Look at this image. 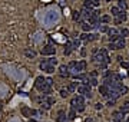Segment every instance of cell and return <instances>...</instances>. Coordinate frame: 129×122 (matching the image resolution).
Returning a JSON list of instances; mask_svg holds the SVG:
<instances>
[{
  "label": "cell",
  "instance_id": "1",
  "mask_svg": "<svg viewBox=\"0 0 129 122\" xmlns=\"http://www.w3.org/2000/svg\"><path fill=\"white\" fill-rule=\"evenodd\" d=\"M52 85H53V81L50 78H43V76H37L36 78L35 86L42 93H50L52 92Z\"/></svg>",
  "mask_w": 129,
  "mask_h": 122
},
{
  "label": "cell",
  "instance_id": "2",
  "mask_svg": "<svg viewBox=\"0 0 129 122\" xmlns=\"http://www.w3.org/2000/svg\"><path fill=\"white\" fill-rule=\"evenodd\" d=\"M95 63L99 65L100 69H106V66L108 63L111 62V59H109V55H108V50L106 49H99V50H96L93 55V58H92Z\"/></svg>",
  "mask_w": 129,
  "mask_h": 122
},
{
  "label": "cell",
  "instance_id": "3",
  "mask_svg": "<svg viewBox=\"0 0 129 122\" xmlns=\"http://www.w3.org/2000/svg\"><path fill=\"white\" fill-rule=\"evenodd\" d=\"M59 19H60V13L56 10V9H52V10H47L45 13V16H43V23L46 27H50L53 24L58 22Z\"/></svg>",
  "mask_w": 129,
  "mask_h": 122
},
{
  "label": "cell",
  "instance_id": "4",
  "mask_svg": "<svg viewBox=\"0 0 129 122\" xmlns=\"http://www.w3.org/2000/svg\"><path fill=\"white\" fill-rule=\"evenodd\" d=\"M56 65H58V59H56V58L43 59V60L40 62V65H39V68H40L43 72H46V73H53Z\"/></svg>",
  "mask_w": 129,
  "mask_h": 122
},
{
  "label": "cell",
  "instance_id": "5",
  "mask_svg": "<svg viewBox=\"0 0 129 122\" xmlns=\"http://www.w3.org/2000/svg\"><path fill=\"white\" fill-rule=\"evenodd\" d=\"M70 106L77 112H83L85 111V96L83 95H77L70 101Z\"/></svg>",
  "mask_w": 129,
  "mask_h": 122
},
{
  "label": "cell",
  "instance_id": "6",
  "mask_svg": "<svg viewBox=\"0 0 129 122\" xmlns=\"http://www.w3.org/2000/svg\"><path fill=\"white\" fill-rule=\"evenodd\" d=\"M67 68L70 70V73H79V72H83V70L86 69V62L85 60H72L70 63L67 65Z\"/></svg>",
  "mask_w": 129,
  "mask_h": 122
},
{
  "label": "cell",
  "instance_id": "7",
  "mask_svg": "<svg viewBox=\"0 0 129 122\" xmlns=\"http://www.w3.org/2000/svg\"><path fill=\"white\" fill-rule=\"evenodd\" d=\"M125 46H126V40H125V37H123V36H119L118 39L112 40L108 47H109L111 50H119V49H123Z\"/></svg>",
  "mask_w": 129,
  "mask_h": 122
},
{
  "label": "cell",
  "instance_id": "8",
  "mask_svg": "<svg viewBox=\"0 0 129 122\" xmlns=\"http://www.w3.org/2000/svg\"><path fill=\"white\" fill-rule=\"evenodd\" d=\"M77 92L83 95V96H86V98H92V89H90V85L88 83H82V85H79L77 86Z\"/></svg>",
  "mask_w": 129,
  "mask_h": 122
},
{
  "label": "cell",
  "instance_id": "9",
  "mask_svg": "<svg viewBox=\"0 0 129 122\" xmlns=\"http://www.w3.org/2000/svg\"><path fill=\"white\" fill-rule=\"evenodd\" d=\"M40 53H42V55H45V56H49V55H55V53H56V47L53 46L52 43H50V45H46V46L42 47Z\"/></svg>",
  "mask_w": 129,
  "mask_h": 122
},
{
  "label": "cell",
  "instance_id": "10",
  "mask_svg": "<svg viewBox=\"0 0 129 122\" xmlns=\"http://www.w3.org/2000/svg\"><path fill=\"white\" fill-rule=\"evenodd\" d=\"M98 39V35H93V33H88V32H85L80 35V40L83 42H92V40H96Z\"/></svg>",
  "mask_w": 129,
  "mask_h": 122
},
{
  "label": "cell",
  "instance_id": "11",
  "mask_svg": "<svg viewBox=\"0 0 129 122\" xmlns=\"http://www.w3.org/2000/svg\"><path fill=\"white\" fill-rule=\"evenodd\" d=\"M59 75L62 78H69L70 76V70L67 68V65H60L59 66Z\"/></svg>",
  "mask_w": 129,
  "mask_h": 122
},
{
  "label": "cell",
  "instance_id": "12",
  "mask_svg": "<svg viewBox=\"0 0 129 122\" xmlns=\"http://www.w3.org/2000/svg\"><path fill=\"white\" fill-rule=\"evenodd\" d=\"M108 36H109V42H112V40H115V39H118L119 36H121V33H119V30L118 29H115V27H112V29H109L108 32Z\"/></svg>",
  "mask_w": 129,
  "mask_h": 122
},
{
  "label": "cell",
  "instance_id": "13",
  "mask_svg": "<svg viewBox=\"0 0 129 122\" xmlns=\"http://www.w3.org/2000/svg\"><path fill=\"white\" fill-rule=\"evenodd\" d=\"M112 121L113 122H123V114L121 112V111L112 112Z\"/></svg>",
  "mask_w": 129,
  "mask_h": 122
},
{
  "label": "cell",
  "instance_id": "14",
  "mask_svg": "<svg viewBox=\"0 0 129 122\" xmlns=\"http://www.w3.org/2000/svg\"><path fill=\"white\" fill-rule=\"evenodd\" d=\"M56 122H70V121H69V118H67L64 111H59L58 116H56Z\"/></svg>",
  "mask_w": 129,
  "mask_h": 122
},
{
  "label": "cell",
  "instance_id": "15",
  "mask_svg": "<svg viewBox=\"0 0 129 122\" xmlns=\"http://www.w3.org/2000/svg\"><path fill=\"white\" fill-rule=\"evenodd\" d=\"M99 0H83V6L85 7H99Z\"/></svg>",
  "mask_w": 129,
  "mask_h": 122
},
{
  "label": "cell",
  "instance_id": "16",
  "mask_svg": "<svg viewBox=\"0 0 129 122\" xmlns=\"http://www.w3.org/2000/svg\"><path fill=\"white\" fill-rule=\"evenodd\" d=\"M82 17H85L86 20H89V17L92 16V13H93V10H92V7H85L83 6V9H82Z\"/></svg>",
  "mask_w": 129,
  "mask_h": 122
},
{
  "label": "cell",
  "instance_id": "17",
  "mask_svg": "<svg viewBox=\"0 0 129 122\" xmlns=\"http://www.w3.org/2000/svg\"><path fill=\"white\" fill-rule=\"evenodd\" d=\"M24 55L27 56L29 59H33V58H36V50L35 49H30V47H27V49H24Z\"/></svg>",
  "mask_w": 129,
  "mask_h": 122
},
{
  "label": "cell",
  "instance_id": "18",
  "mask_svg": "<svg viewBox=\"0 0 129 122\" xmlns=\"http://www.w3.org/2000/svg\"><path fill=\"white\" fill-rule=\"evenodd\" d=\"M99 93L102 96H108V93H109V88L106 86V85H100L99 86Z\"/></svg>",
  "mask_w": 129,
  "mask_h": 122
},
{
  "label": "cell",
  "instance_id": "19",
  "mask_svg": "<svg viewBox=\"0 0 129 122\" xmlns=\"http://www.w3.org/2000/svg\"><path fill=\"white\" fill-rule=\"evenodd\" d=\"M80 26H82V30H83V32H90L92 29H95L93 24H90L89 22H86V23H82Z\"/></svg>",
  "mask_w": 129,
  "mask_h": 122
},
{
  "label": "cell",
  "instance_id": "20",
  "mask_svg": "<svg viewBox=\"0 0 129 122\" xmlns=\"http://www.w3.org/2000/svg\"><path fill=\"white\" fill-rule=\"evenodd\" d=\"M72 50H73V46H72V42H67L66 43V47H64V50H63V53L67 56V55H70L72 53Z\"/></svg>",
  "mask_w": 129,
  "mask_h": 122
},
{
  "label": "cell",
  "instance_id": "21",
  "mask_svg": "<svg viewBox=\"0 0 129 122\" xmlns=\"http://www.w3.org/2000/svg\"><path fill=\"white\" fill-rule=\"evenodd\" d=\"M121 112H122L123 115L129 114V102H123V105L121 106Z\"/></svg>",
  "mask_w": 129,
  "mask_h": 122
},
{
  "label": "cell",
  "instance_id": "22",
  "mask_svg": "<svg viewBox=\"0 0 129 122\" xmlns=\"http://www.w3.org/2000/svg\"><path fill=\"white\" fill-rule=\"evenodd\" d=\"M72 17H73V20H75V22H80V20H82V13L77 12V10H75V12H73V14H72Z\"/></svg>",
  "mask_w": 129,
  "mask_h": 122
},
{
  "label": "cell",
  "instance_id": "23",
  "mask_svg": "<svg viewBox=\"0 0 129 122\" xmlns=\"http://www.w3.org/2000/svg\"><path fill=\"white\" fill-rule=\"evenodd\" d=\"M66 89L69 91V93H70V92H75V91L77 89V82H72V83L67 88H66Z\"/></svg>",
  "mask_w": 129,
  "mask_h": 122
},
{
  "label": "cell",
  "instance_id": "24",
  "mask_svg": "<svg viewBox=\"0 0 129 122\" xmlns=\"http://www.w3.org/2000/svg\"><path fill=\"white\" fill-rule=\"evenodd\" d=\"M22 114H23L24 116H32V109L27 108V106H23V108H22Z\"/></svg>",
  "mask_w": 129,
  "mask_h": 122
},
{
  "label": "cell",
  "instance_id": "25",
  "mask_svg": "<svg viewBox=\"0 0 129 122\" xmlns=\"http://www.w3.org/2000/svg\"><path fill=\"white\" fill-rule=\"evenodd\" d=\"M118 6L123 9V10H126L128 9V3H126V0H118Z\"/></svg>",
  "mask_w": 129,
  "mask_h": 122
},
{
  "label": "cell",
  "instance_id": "26",
  "mask_svg": "<svg viewBox=\"0 0 129 122\" xmlns=\"http://www.w3.org/2000/svg\"><path fill=\"white\" fill-rule=\"evenodd\" d=\"M116 17H118V20H121V22H125V20H126V13H125V10H121V12H119V14H118Z\"/></svg>",
  "mask_w": 129,
  "mask_h": 122
},
{
  "label": "cell",
  "instance_id": "27",
  "mask_svg": "<svg viewBox=\"0 0 129 122\" xmlns=\"http://www.w3.org/2000/svg\"><path fill=\"white\" fill-rule=\"evenodd\" d=\"M86 78H88V75H86V73H82V72H79V73L75 75V79H79V81H82V82L85 81Z\"/></svg>",
  "mask_w": 129,
  "mask_h": 122
},
{
  "label": "cell",
  "instance_id": "28",
  "mask_svg": "<svg viewBox=\"0 0 129 122\" xmlns=\"http://www.w3.org/2000/svg\"><path fill=\"white\" fill-rule=\"evenodd\" d=\"M67 118H69V121H73V119L76 118V111L73 109V108L69 111V114H67Z\"/></svg>",
  "mask_w": 129,
  "mask_h": 122
},
{
  "label": "cell",
  "instance_id": "29",
  "mask_svg": "<svg viewBox=\"0 0 129 122\" xmlns=\"http://www.w3.org/2000/svg\"><path fill=\"white\" fill-rule=\"evenodd\" d=\"M109 22H111V16H108V14L99 17V23H109Z\"/></svg>",
  "mask_w": 129,
  "mask_h": 122
},
{
  "label": "cell",
  "instance_id": "30",
  "mask_svg": "<svg viewBox=\"0 0 129 122\" xmlns=\"http://www.w3.org/2000/svg\"><path fill=\"white\" fill-rule=\"evenodd\" d=\"M40 106H42V109H50V108H52V105L50 104H47L46 101H40Z\"/></svg>",
  "mask_w": 129,
  "mask_h": 122
},
{
  "label": "cell",
  "instance_id": "31",
  "mask_svg": "<svg viewBox=\"0 0 129 122\" xmlns=\"http://www.w3.org/2000/svg\"><path fill=\"white\" fill-rule=\"evenodd\" d=\"M119 33H121V36H123V37H128V36H129V29L122 27V29L119 30Z\"/></svg>",
  "mask_w": 129,
  "mask_h": 122
},
{
  "label": "cell",
  "instance_id": "32",
  "mask_svg": "<svg viewBox=\"0 0 129 122\" xmlns=\"http://www.w3.org/2000/svg\"><path fill=\"white\" fill-rule=\"evenodd\" d=\"M72 46H73V50H76L77 47L80 46V40H79V39H75V40H72Z\"/></svg>",
  "mask_w": 129,
  "mask_h": 122
},
{
  "label": "cell",
  "instance_id": "33",
  "mask_svg": "<svg viewBox=\"0 0 129 122\" xmlns=\"http://www.w3.org/2000/svg\"><path fill=\"white\" fill-rule=\"evenodd\" d=\"M98 29H99V32H102V33H106V32L109 30V27H108L106 24H99V26H98Z\"/></svg>",
  "mask_w": 129,
  "mask_h": 122
},
{
  "label": "cell",
  "instance_id": "34",
  "mask_svg": "<svg viewBox=\"0 0 129 122\" xmlns=\"http://www.w3.org/2000/svg\"><path fill=\"white\" fill-rule=\"evenodd\" d=\"M119 12H121V10H119V7H112V9H111L112 16H115V17H116L118 14H119Z\"/></svg>",
  "mask_w": 129,
  "mask_h": 122
},
{
  "label": "cell",
  "instance_id": "35",
  "mask_svg": "<svg viewBox=\"0 0 129 122\" xmlns=\"http://www.w3.org/2000/svg\"><path fill=\"white\" fill-rule=\"evenodd\" d=\"M60 96H62V98H67V96H69V91H67V89H62V91H60Z\"/></svg>",
  "mask_w": 129,
  "mask_h": 122
},
{
  "label": "cell",
  "instance_id": "36",
  "mask_svg": "<svg viewBox=\"0 0 129 122\" xmlns=\"http://www.w3.org/2000/svg\"><path fill=\"white\" fill-rule=\"evenodd\" d=\"M121 66L125 68V69H129V62H123V60H121Z\"/></svg>",
  "mask_w": 129,
  "mask_h": 122
},
{
  "label": "cell",
  "instance_id": "37",
  "mask_svg": "<svg viewBox=\"0 0 129 122\" xmlns=\"http://www.w3.org/2000/svg\"><path fill=\"white\" fill-rule=\"evenodd\" d=\"M115 102H116V99H109V101H108V106H113V105H115Z\"/></svg>",
  "mask_w": 129,
  "mask_h": 122
},
{
  "label": "cell",
  "instance_id": "38",
  "mask_svg": "<svg viewBox=\"0 0 129 122\" xmlns=\"http://www.w3.org/2000/svg\"><path fill=\"white\" fill-rule=\"evenodd\" d=\"M64 4H66V0H59V6L60 7H64Z\"/></svg>",
  "mask_w": 129,
  "mask_h": 122
},
{
  "label": "cell",
  "instance_id": "39",
  "mask_svg": "<svg viewBox=\"0 0 129 122\" xmlns=\"http://www.w3.org/2000/svg\"><path fill=\"white\" fill-rule=\"evenodd\" d=\"M85 122H96L93 119V118H86V119H85Z\"/></svg>",
  "mask_w": 129,
  "mask_h": 122
},
{
  "label": "cell",
  "instance_id": "40",
  "mask_svg": "<svg viewBox=\"0 0 129 122\" xmlns=\"http://www.w3.org/2000/svg\"><path fill=\"white\" fill-rule=\"evenodd\" d=\"M95 106H96V109H102V106H103V105H102V104H96Z\"/></svg>",
  "mask_w": 129,
  "mask_h": 122
},
{
  "label": "cell",
  "instance_id": "41",
  "mask_svg": "<svg viewBox=\"0 0 129 122\" xmlns=\"http://www.w3.org/2000/svg\"><path fill=\"white\" fill-rule=\"evenodd\" d=\"M29 122H36L35 119H29Z\"/></svg>",
  "mask_w": 129,
  "mask_h": 122
},
{
  "label": "cell",
  "instance_id": "42",
  "mask_svg": "<svg viewBox=\"0 0 129 122\" xmlns=\"http://www.w3.org/2000/svg\"><path fill=\"white\" fill-rule=\"evenodd\" d=\"M106 1H112V0H106Z\"/></svg>",
  "mask_w": 129,
  "mask_h": 122
},
{
  "label": "cell",
  "instance_id": "43",
  "mask_svg": "<svg viewBox=\"0 0 129 122\" xmlns=\"http://www.w3.org/2000/svg\"><path fill=\"white\" fill-rule=\"evenodd\" d=\"M12 122H17V121H12Z\"/></svg>",
  "mask_w": 129,
  "mask_h": 122
},
{
  "label": "cell",
  "instance_id": "44",
  "mask_svg": "<svg viewBox=\"0 0 129 122\" xmlns=\"http://www.w3.org/2000/svg\"><path fill=\"white\" fill-rule=\"evenodd\" d=\"M126 122H129V119H128V121H126Z\"/></svg>",
  "mask_w": 129,
  "mask_h": 122
}]
</instances>
